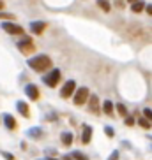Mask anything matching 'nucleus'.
Segmentation results:
<instances>
[{"label":"nucleus","instance_id":"nucleus-1","mask_svg":"<svg viewBox=\"0 0 152 160\" xmlns=\"http://www.w3.org/2000/svg\"><path fill=\"white\" fill-rule=\"evenodd\" d=\"M27 63H29V67L34 69L35 72H44L52 67V58L48 57V55H35V57L29 58Z\"/></svg>","mask_w":152,"mask_h":160},{"label":"nucleus","instance_id":"nucleus-2","mask_svg":"<svg viewBox=\"0 0 152 160\" xmlns=\"http://www.w3.org/2000/svg\"><path fill=\"white\" fill-rule=\"evenodd\" d=\"M16 46H18V49L23 53V55H30V53H34V49H35V44H34V41L29 35H23V37L16 42Z\"/></svg>","mask_w":152,"mask_h":160},{"label":"nucleus","instance_id":"nucleus-3","mask_svg":"<svg viewBox=\"0 0 152 160\" xmlns=\"http://www.w3.org/2000/svg\"><path fill=\"white\" fill-rule=\"evenodd\" d=\"M74 97H73V102H74V106H83V104L87 102V99H89V95H90V92H89V88L87 86H81V88L74 90Z\"/></svg>","mask_w":152,"mask_h":160},{"label":"nucleus","instance_id":"nucleus-4","mask_svg":"<svg viewBox=\"0 0 152 160\" xmlns=\"http://www.w3.org/2000/svg\"><path fill=\"white\" fill-rule=\"evenodd\" d=\"M43 81L50 86V88H55V86L60 83V71H58V69H53L52 72H48V74L44 76Z\"/></svg>","mask_w":152,"mask_h":160},{"label":"nucleus","instance_id":"nucleus-5","mask_svg":"<svg viewBox=\"0 0 152 160\" xmlns=\"http://www.w3.org/2000/svg\"><path fill=\"white\" fill-rule=\"evenodd\" d=\"M74 90H76V81L74 79L66 81L64 86H62V90H60V97H62V99H69V97H73Z\"/></svg>","mask_w":152,"mask_h":160},{"label":"nucleus","instance_id":"nucleus-6","mask_svg":"<svg viewBox=\"0 0 152 160\" xmlns=\"http://www.w3.org/2000/svg\"><path fill=\"white\" fill-rule=\"evenodd\" d=\"M87 102H89V111H90L92 114H97L101 113V102H99V97L97 95H89V99H87Z\"/></svg>","mask_w":152,"mask_h":160},{"label":"nucleus","instance_id":"nucleus-7","mask_svg":"<svg viewBox=\"0 0 152 160\" xmlns=\"http://www.w3.org/2000/svg\"><path fill=\"white\" fill-rule=\"evenodd\" d=\"M2 28H4V32L11 33V35H21V33H23V28H21L19 25L13 23V21H4V23H2Z\"/></svg>","mask_w":152,"mask_h":160},{"label":"nucleus","instance_id":"nucleus-8","mask_svg":"<svg viewBox=\"0 0 152 160\" xmlns=\"http://www.w3.org/2000/svg\"><path fill=\"white\" fill-rule=\"evenodd\" d=\"M46 27L48 25L44 23V21H32V23H30V32H32L34 35H41V33L46 30Z\"/></svg>","mask_w":152,"mask_h":160},{"label":"nucleus","instance_id":"nucleus-9","mask_svg":"<svg viewBox=\"0 0 152 160\" xmlns=\"http://www.w3.org/2000/svg\"><path fill=\"white\" fill-rule=\"evenodd\" d=\"M25 93L30 100H37L39 99V88L35 85H27L25 86Z\"/></svg>","mask_w":152,"mask_h":160},{"label":"nucleus","instance_id":"nucleus-10","mask_svg":"<svg viewBox=\"0 0 152 160\" xmlns=\"http://www.w3.org/2000/svg\"><path fill=\"white\" fill-rule=\"evenodd\" d=\"M92 134H94V128L90 125H83V134H81V142L83 144H89L92 139Z\"/></svg>","mask_w":152,"mask_h":160},{"label":"nucleus","instance_id":"nucleus-11","mask_svg":"<svg viewBox=\"0 0 152 160\" xmlns=\"http://www.w3.org/2000/svg\"><path fill=\"white\" fill-rule=\"evenodd\" d=\"M16 109L19 111V114L23 118H30V109H29V104L23 102V100H18L16 102Z\"/></svg>","mask_w":152,"mask_h":160},{"label":"nucleus","instance_id":"nucleus-12","mask_svg":"<svg viewBox=\"0 0 152 160\" xmlns=\"http://www.w3.org/2000/svg\"><path fill=\"white\" fill-rule=\"evenodd\" d=\"M4 125L9 128V130H14V128H16L14 116H13V114H4Z\"/></svg>","mask_w":152,"mask_h":160},{"label":"nucleus","instance_id":"nucleus-13","mask_svg":"<svg viewBox=\"0 0 152 160\" xmlns=\"http://www.w3.org/2000/svg\"><path fill=\"white\" fill-rule=\"evenodd\" d=\"M113 109H115V106L110 100H105V102L101 104V111H105L108 116H113Z\"/></svg>","mask_w":152,"mask_h":160},{"label":"nucleus","instance_id":"nucleus-14","mask_svg":"<svg viewBox=\"0 0 152 160\" xmlns=\"http://www.w3.org/2000/svg\"><path fill=\"white\" fill-rule=\"evenodd\" d=\"M60 139H62V144L64 146H71L73 144V134L71 132H62Z\"/></svg>","mask_w":152,"mask_h":160},{"label":"nucleus","instance_id":"nucleus-15","mask_svg":"<svg viewBox=\"0 0 152 160\" xmlns=\"http://www.w3.org/2000/svg\"><path fill=\"white\" fill-rule=\"evenodd\" d=\"M27 136H30V137H35V139H41V137L44 136V132L41 130V128H29V130H27Z\"/></svg>","mask_w":152,"mask_h":160},{"label":"nucleus","instance_id":"nucleus-16","mask_svg":"<svg viewBox=\"0 0 152 160\" xmlns=\"http://www.w3.org/2000/svg\"><path fill=\"white\" fill-rule=\"evenodd\" d=\"M143 9H145V2H142V0H138V2H134V4H131V11L133 12H143Z\"/></svg>","mask_w":152,"mask_h":160},{"label":"nucleus","instance_id":"nucleus-17","mask_svg":"<svg viewBox=\"0 0 152 160\" xmlns=\"http://www.w3.org/2000/svg\"><path fill=\"white\" fill-rule=\"evenodd\" d=\"M97 7H99L103 12H110V11H111V5H110L108 0H97Z\"/></svg>","mask_w":152,"mask_h":160},{"label":"nucleus","instance_id":"nucleus-18","mask_svg":"<svg viewBox=\"0 0 152 160\" xmlns=\"http://www.w3.org/2000/svg\"><path fill=\"white\" fill-rule=\"evenodd\" d=\"M71 158L73 160H89V157H87L83 151L76 150V151H73V153H71Z\"/></svg>","mask_w":152,"mask_h":160},{"label":"nucleus","instance_id":"nucleus-19","mask_svg":"<svg viewBox=\"0 0 152 160\" xmlns=\"http://www.w3.org/2000/svg\"><path fill=\"white\" fill-rule=\"evenodd\" d=\"M115 109H117V111H119V114L120 116H128V109H126V106H124V104H117V106H115Z\"/></svg>","mask_w":152,"mask_h":160},{"label":"nucleus","instance_id":"nucleus-20","mask_svg":"<svg viewBox=\"0 0 152 160\" xmlns=\"http://www.w3.org/2000/svg\"><path fill=\"white\" fill-rule=\"evenodd\" d=\"M138 125H140V127H143V128H150L152 127V123L149 122V120H145V118H140V120H138Z\"/></svg>","mask_w":152,"mask_h":160},{"label":"nucleus","instance_id":"nucleus-21","mask_svg":"<svg viewBox=\"0 0 152 160\" xmlns=\"http://www.w3.org/2000/svg\"><path fill=\"white\" fill-rule=\"evenodd\" d=\"M134 122H136V120H134V116H131V114H128V116L124 118V123H126L128 127H133Z\"/></svg>","mask_w":152,"mask_h":160},{"label":"nucleus","instance_id":"nucleus-22","mask_svg":"<svg viewBox=\"0 0 152 160\" xmlns=\"http://www.w3.org/2000/svg\"><path fill=\"white\" fill-rule=\"evenodd\" d=\"M143 118H145V120H149V122L152 123V109H149V108L143 109Z\"/></svg>","mask_w":152,"mask_h":160},{"label":"nucleus","instance_id":"nucleus-23","mask_svg":"<svg viewBox=\"0 0 152 160\" xmlns=\"http://www.w3.org/2000/svg\"><path fill=\"white\" fill-rule=\"evenodd\" d=\"M105 134H106V136L110 137V139H111V137L115 136V132H113V128H111V127H108V125H105Z\"/></svg>","mask_w":152,"mask_h":160},{"label":"nucleus","instance_id":"nucleus-24","mask_svg":"<svg viewBox=\"0 0 152 160\" xmlns=\"http://www.w3.org/2000/svg\"><path fill=\"white\" fill-rule=\"evenodd\" d=\"M0 19H9V21H13V19H14V16L7 14V12H0Z\"/></svg>","mask_w":152,"mask_h":160},{"label":"nucleus","instance_id":"nucleus-25","mask_svg":"<svg viewBox=\"0 0 152 160\" xmlns=\"http://www.w3.org/2000/svg\"><path fill=\"white\" fill-rule=\"evenodd\" d=\"M119 157H120V151L115 150V151H111V155H110L108 160H119Z\"/></svg>","mask_w":152,"mask_h":160},{"label":"nucleus","instance_id":"nucleus-26","mask_svg":"<svg viewBox=\"0 0 152 160\" xmlns=\"http://www.w3.org/2000/svg\"><path fill=\"white\" fill-rule=\"evenodd\" d=\"M143 11H147V14L152 16V4H145V9Z\"/></svg>","mask_w":152,"mask_h":160},{"label":"nucleus","instance_id":"nucleus-27","mask_svg":"<svg viewBox=\"0 0 152 160\" xmlns=\"http://www.w3.org/2000/svg\"><path fill=\"white\" fill-rule=\"evenodd\" d=\"M2 155H4V158H5V160H14V157L11 155V153H2Z\"/></svg>","mask_w":152,"mask_h":160},{"label":"nucleus","instance_id":"nucleus-28","mask_svg":"<svg viewBox=\"0 0 152 160\" xmlns=\"http://www.w3.org/2000/svg\"><path fill=\"white\" fill-rule=\"evenodd\" d=\"M4 9V2H2V0H0V11Z\"/></svg>","mask_w":152,"mask_h":160},{"label":"nucleus","instance_id":"nucleus-29","mask_svg":"<svg viewBox=\"0 0 152 160\" xmlns=\"http://www.w3.org/2000/svg\"><path fill=\"white\" fill-rule=\"evenodd\" d=\"M62 160H73V158H71V157H64Z\"/></svg>","mask_w":152,"mask_h":160},{"label":"nucleus","instance_id":"nucleus-30","mask_svg":"<svg viewBox=\"0 0 152 160\" xmlns=\"http://www.w3.org/2000/svg\"><path fill=\"white\" fill-rule=\"evenodd\" d=\"M128 2H131V4H134V2H138V0H128Z\"/></svg>","mask_w":152,"mask_h":160},{"label":"nucleus","instance_id":"nucleus-31","mask_svg":"<svg viewBox=\"0 0 152 160\" xmlns=\"http://www.w3.org/2000/svg\"><path fill=\"white\" fill-rule=\"evenodd\" d=\"M50 160H57V158H50Z\"/></svg>","mask_w":152,"mask_h":160}]
</instances>
